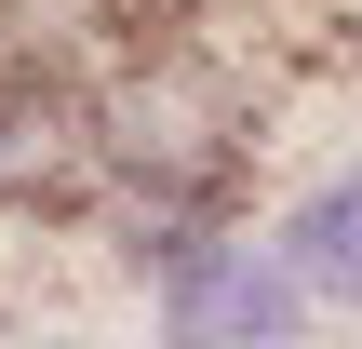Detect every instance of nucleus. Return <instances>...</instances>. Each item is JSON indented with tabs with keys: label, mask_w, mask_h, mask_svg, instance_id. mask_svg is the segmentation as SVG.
<instances>
[{
	"label": "nucleus",
	"mask_w": 362,
	"mask_h": 349,
	"mask_svg": "<svg viewBox=\"0 0 362 349\" xmlns=\"http://www.w3.org/2000/svg\"><path fill=\"white\" fill-rule=\"evenodd\" d=\"M322 323L269 242H188L161 256V349H296Z\"/></svg>",
	"instance_id": "nucleus-1"
},
{
	"label": "nucleus",
	"mask_w": 362,
	"mask_h": 349,
	"mask_svg": "<svg viewBox=\"0 0 362 349\" xmlns=\"http://www.w3.org/2000/svg\"><path fill=\"white\" fill-rule=\"evenodd\" d=\"M269 256H282V282H296L309 309H362V161L322 175V188L269 229Z\"/></svg>",
	"instance_id": "nucleus-2"
}]
</instances>
